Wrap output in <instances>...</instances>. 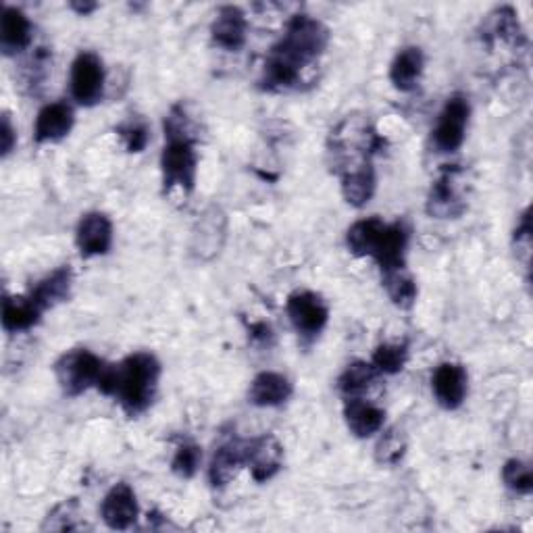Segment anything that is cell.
<instances>
[{"label":"cell","instance_id":"26","mask_svg":"<svg viewBox=\"0 0 533 533\" xmlns=\"http://www.w3.org/2000/svg\"><path fill=\"white\" fill-rule=\"evenodd\" d=\"M406 359H409V350L404 344H382L375 348L371 365L377 369V373L394 375L404 369Z\"/></svg>","mask_w":533,"mask_h":533},{"label":"cell","instance_id":"34","mask_svg":"<svg viewBox=\"0 0 533 533\" xmlns=\"http://www.w3.org/2000/svg\"><path fill=\"white\" fill-rule=\"evenodd\" d=\"M69 7H71L73 11H78L80 15H88V13H92V11L98 9L96 3H71Z\"/></svg>","mask_w":533,"mask_h":533},{"label":"cell","instance_id":"14","mask_svg":"<svg viewBox=\"0 0 533 533\" xmlns=\"http://www.w3.org/2000/svg\"><path fill=\"white\" fill-rule=\"evenodd\" d=\"M248 21L242 9L238 7H221L211 23V38L217 46L225 50H240L246 42Z\"/></svg>","mask_w":533,"mask_h":533},{"label":"cell","instance_id":"11","mask_svg":"<svg viewBox=\"0 0 533 533\" xmlns=\"http://www.w3.org/2000/svg\"><path fill=\"white\" fill-rule=\"evenodd\" d=\"M75 244L84 257L107 255L113 244V223L105 213H88L75 230Z\"/></svg>","mask_w":533,"mask_h":533},{"label":"cell","instance_id":"22","mask_svg":"<svg viewBox=\"0 0 533 533\" xmlns=\"http://www.w3.org/2000/svg\"><path fill=\"white\" fill-rule=\"evenodd\" d=\"M71 284H73V271L69 265H63L55 269L50 275H46L42 282H38L32 288V298L38 302V307L42 311L57 307L59 302H65L71 294Z\"/></svg>","mask_w":533,"mask_h":533},{"label":"cell","instance_id":"30","mask_svg":"<svg viewBox=\"0 0 533 533\" xmlns=\"http://www.w3.org/2000/svg\"><path fill=\"white\" fill-rule=\"evenodd\" d=\"M117 134L121 136L125 148H128L130 152H142L150 140L146 123L140 119H130L128 123L119 125Z\"/></svg>","mask_w":533,"mask_h":533},{"label":"cell","instance_id":"27","mask_svg":"<svg viewBox=\"0 0 533 533\" xmlns=\"http://www.w3.org/2000/svg\"><path fill=\"white\" fill-rule=\"evenodd\" d=\"M406 452V438L400 429H388L375 446V461L379 465H396Z\"/></svg>","mask_w":533,"mask_h":533},{"label":"cell","instance_id":"23","mask_svg":"<svg viewBox=\"0 0 533 533\" xmlns=\"http://www.w3.org/2000/svg\"><path fill=\"white\" fill-rule=\"evenodd\" d=\"M340 180H342V196L354 209L365 207L367 202L373 198L375 188H377L373 165L346 171L340 175Z\"/></svg>","mask_w":533,"mask_h":533},{"label":"cell","instance_id":"10","mask_svg":"<svg viewBox=\"0 0 533 533\" xmlns=\"http://www.w3.org/2000/svg\"><path fill=\"white\" fill-rule=\"evenodd\" d=\"M469 375L459 363H442L431 377V390L438 404L446 411H454L465 402Z\"/></svg>","mask_w":533,"mask_h":533},{"label":"cell","instance_id":"32","mask_svg":"<svg viewBox=\"0 0 533 533\" xmlns=\"http://www.w3.org/2000/svg\"><path fill=\"white\" fill-rule=\"evenodd\" d=\"M13 146H15V130H13L11 117L5 113L3 123H0V155L9 157Z\"/></svg>","mask_w":533,"mask_h":533},{"label":"cell","instance_id":"16","mask_svg":"<svg viewBox=\"0 0 533 533\" xmlns=\"http://www.w3.org/2000/svg\"><path fill=\"white\" fill-rule=\"evenodd\" d=\"M242 467H246V442H227L213 454L209 465V481L215 488H223L232 484Z\"/></svg>","mask_w":533,"mask_h":533},{"label":"cell","instance_id":"15","mask_svg":"<svg viewBox=\"0 0 533 533\" xmlns=\"http://www.w3.org/2000/svg\"><path fill=\"white\" fill-rule=\"evenodd\" d=\"M73 123H75V115L67 103L46 105L36 117L34 138L38 144L59 142L65 136H69V132L73 130Z\"/></svg>","mask_w":533,"mask_h":533},{"label":"cell","instance_id":"29","mask_svg":"<svg viewBox=\"0 0 533 533\" xmlns=\"http://www.w3.org/2000/svg\"><path fill=\"white\" fill-rule=\"evenodd\" d=\"M200 461H202V450L200 446L192 444V442H186L182 444L180 448L175 450V456L171 461V471L175 475H180L184 479H190L196 475L198 467H200Z\"/></svg>","mask_w":533,"mask_h":533},{"label":"cell","instance_id":"8","mask_svg":"<svg viewBox=\"0 0 533 533\" xmlns=\"http://www.w3.org/2000/svg\"><path fill=\"white\" fill-rule=\"evenodd\" d=\"M288 317L302 338H317L329 319L325 300L315 292H296L288 298Z\"/></svg>","mask_w":533,"mask_h":533},{"label":"cell","instance_id":"18","mask_svg":"<svg viewBox=\"0 0 533 533\" xmlns=\"http://www.w3.org/2000/svg\"><path fill=\"white\" fill-rule=\"evenodd\" d=\"M292 392L294 388L288 377L273 371H265L252 379L248 400L255 406H282L284 402L290 400Z\"/></svg>","mask_w":533,"mask_h":533},{"label":"cell","instance_id":"17","mask_svg":"<svg viewBox=\"0 0 533 533\" xmlns=\"http://www.w3.org/2000/svg\"><path fill=\"white\" fill-rule=\"evenodd\" d=\"M344 417L346 425L357 438H371L377 434L379 429L384 427L386 413L382 409H377L375 404L363 400L361 396L346 398L344 404Z\"/></svg>","mask_w":533,"mask_h":533},{"label":"cell","instance_id":"25","mask_svg":"<svg viewBox=\"0 0 533 533\" xmlns=\"http://www.w3.org/2000/svg\"><path fill=\"white\" fill-rule=\"evenodd\" d=\"M377 377V369L371 363L365 361H354L350 363L344 373L338 379V388L346 398L361 396Z\"/></svg>","mask_w":533,"mask_h":533},{"label":"cell","instance_id":"6","mask_svg":"<svg viewBox=\"0 0 533 533\" xmlns=\"http://www.w3.org/2000/svg\"><path fill=\"white\" fill-rule=\"evenodd\" d=\"M71 96L82 107H94L105 90V65L96 53L84 50L75 57L69 75Z\"/></svg>","mask_w":533,"mask_h":533},{"label":"cell","instance_id":"31","mask_svg":"<svg viewBox=\"0 0 533 533\" xmlns=\"http://www.w3.org/2000/svg\"><path fill=\"white\" fill-rule=\"evenodd\" d=\"M515 244H517V255L523 252V263L529 265V252H531V213L529 209L521 215V221L515 230Z\"/></svg>","mask_w":533,"mask_h":533},{"label":"cell","instance_id":"5","mask_svg":"<svg viewBox=\"0 0 533 533\" xmlns=\"http://www.w3.org/2000/svg\"><path fill=\"white\" fill-rule=\"evenodd\" d=\"M161 171H163V188L165 192L180 188L190 194L196 184L198 157L192 140L169 138L163 155H161Z\"/></svg>","mask_w":533,"mask_h":533},{"label":"cell","instance_id":"24","mask_svg":"<svg viewBox=\"0 0 533 533\" xmlns=\"http://www.w3.org/2000/svg\"><path fill=\"white\" fill-rule=\"evenodd\" d=\"M384 286L392 302L400 309H411L417 300V284L411 273L406 269H392L384 271Z\"/></svg>","mask_w":533,"mask_h":533},{"label":"cell","instance_id":"20","mask_svg":"<svg viewBox=\"0 0 533 533\" xmlns=\"http://www.w3.org/2000/svg\"><path fill=\"white\" fill-rule=\"evenodd\" d=\"M425 67L423 50L419 46H406L396 55L390 67V82L400 92H411L417 88Z\"/></svg>","mask_w":533,"mask_h":533},{"label":"cell","instance_id":"21","mask_svg":"<svg viewBox=\"0 0 533 533\" xmlns=\"http://www.w3.org/2000/svg\"><path fill=\"white\" fill-rule=\"evenodd\" d=\"M42 313L32 296H7L3 300V327L9 334L28 332L40 321Z\"/></svg>","mask_w":533,"mask_h":533},{"label":"cell","instance_id":"19","mask_svg":"<svg viewBox=\"0 0 533 533\" xmlns=\"http://www.w3.org/2000/svg\"><path fill=\"white\" fill-rule=\"evenodd\" d=\"M32 42V23L23 11L5 7L3 21H0V48L5 55H17Z\"/></svg>","mask_w":533,"mask_h":533},{"label":"cell","instance_id":"4","mask_svg":"<svg viewBox=\"0 0 533 533\" xmlns=\"http://www.w3.org/2000/svg\"><path fill=\"white\" fill-rule=\"evenodd\" d=\"M107 363L98 359L94 352L86 348H75L65 352L55 363L57 382L67 396H80L90 388H96L103 377Z\"/></svg>","mask_w":533,"mask_h":533},{"label":"cell","instance_id":"9","mask_svg":"<svg viewBox=\"0 0 533 533\" xmlns=\"http://www.w3.org/2000/svg\"><path fill=\"white\" fill-rule=\"evenodd\" d=\"M284 463V446L271 434L246 442V467L259 484L273 479Z\"/></svg>","mask_w":533,"mask_h":533},{"label":"cell","instance_id":"12","mask_svg":"<svg viewBox=\"0 0 533 533\" xmlns=\"http://www.w3.org/2000/svg\"><path fill=\"white\" fill-rule=\"evenodd\" d=\"M456 175H459L456 169H446L440 175V180L431 186L427 198V213L431 217L450 219V217H459L467 209L459 188H456Z\"/></svg>","mask_w":533,"mask_h":533},{"label":"cell","instance_id":"3","mask_svg":"<svg viewBox=\"0 0 533 533\" xmlns=\"http://www.w3.org/2000/svg\"><path fill=\"white\" fill-rule=\"evenodd\" d=\"M346 242L352 255L375 259L384 273L404 267L409 230L400 221L386 223L379 217H369L350 225Z\"/></svg>","mask_w":533,"mask_h":533},{"label":"cell","instance_id":"33","mask_svg":"<svg viewBox=\"0 0 533 533\" xmlns=\"http://www.w3.org/2000/svg\"><path fill=\"white\" fill-rule=\"evenodd\" d=\"M250 334L255 340H261L263 344H267L271 338H273V332H271V327L265 325V323H259V325H252L250 327Z\"/></svg>","mask_w":533,"mask_h":533},{"label":"cell","instance_id":"7","mask_svg":"<svg viewBox=\"0 0 533 533\" xmlns=\"http://www.w3.org/2000/svg\"><path fill=\"white\" fill-rule=\"evenodd\" d=\"M469 115H471V105L467 96L454 94L446 100V105L434 128V134H431V142H434L438 152H456L463 146Z\"/></svg>","mask_w":533,"mask_h":533},{"label":"cell","instance_id":"2","mask_svg":"<svg viewBox=\"0 0 533 533\" xmlns=\"http://www.w3.org/2000/svg\"><path fill=\"white\" fill-rule=\"evenodd\" d=\"M161 377V363L155 354L134 352L119 365H107L98 382V390L113 396L128 415H140L155 400Z\"/></svg>","mask_w":533,"mask_h":533},{"label":"cell","instance_id":"1","mask_svg":"<svg viewBox=\"0 0 533 533\" xmlns=\"http://www.w3.org/2000/svg\"><path fill=\"white\" fill-rule=\"evenodd\" d=\"M329 44V30L311 15L290 19L284 38L279 40L265 61L263 88L271 92L288 90L300 80L302 69L317 61Z\"/></svg>","mask_w":533,"mask_h":533},{"label":"cell","instance_id":"28","mask_svg":"<svg viewBox=\"0 0 533 533\" xmlns=\"http://www.w3.org/2000/svg\"><path fill=\"white\" fill-rule=\"evenodd\" d=\"M502 479L509 490L517 492V494H531L533 490V475H531V467L519 459H511L506 461L502 467Z\"/></svg>","mask_w":533,"mask_h":533},{"label":"cell","instance_id":"13","mask_svg":"<svg viewBox=\"0 0 533 533\" xmlns=\"http://www.w3.org/2000/svg\"><path fill=\"white\" fill-rule=\"evenodd\" d=\"M138 500L134 490L128 484H117L100 506V515L111 529H130L138 521Z\"/></svg>","mask_w":533,"mask_h":533}]
</instances>
